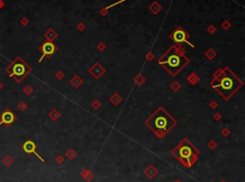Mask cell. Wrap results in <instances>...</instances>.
Segmentation results:
<instances>
[{
    "label": "cell",
    "instance_id": "cell-1",
    "mask_svg": "<svg viewBox=\"0 0 245 182\" xmlns=\"http://www.w3.org/2000/svg\"><path fill=\"white\" fill-rule=\"evenodd\" d=\"M210 86L218 93L224 100H229L243 86V81L229 67L219 68L213 73Z\"/></svg>",
    "mask_w": 245,
    "mask_h": 182
},
{
    "label": "cell",
    "instance_id": "cell-2",
    "mask_svg": "<svg viewBox=\"0 0 245 182\" xmlns=\"http://www.w3.org/2000/svg\"><path fill=\"white\" fill-rule=\"evenodd\" d=\"M186 51L181 46H172L158 58V64L172 76H176L188 64L190 59L186 56Z\"/></svg>",
    "mask_w": 245,
    "mask_h": 182
},
{
    "label": "cell",
    "instance_id": "cell-3",
    "mask_svg": "<svg viewBox=\"0 0 245 182\" xmlns=\"http://www.w3.org/2000/svg\"><path fill=\"white\" fill-rule=\"evenodd\" d=\"M145 125L154 133L158 138L162 139L177 125V120L167 112L164 107L160 106L145 120Z\"/></svg>",
    "mask_w": 245,
    "mask_h": 182
},
{
    "label": "cell",
    "instance_id": "cell-4",
    "mask_svg": "<svg viewBox=\"0 0 245 182\" xmlns=\"http://www.w3.org/2000/svg\"><path fill=\"white\" fill-rule=\"evenodd\" d=\"M198 153V150L187 138H184L177 145V147L172 150V155L187 167L192 166L195 163Z\"/></svg>",
    "mask_w": 245,
    "mask_h": 182
},
{
    "label": "cell",
    "instance_id": "cell-5",
    "mask_svg": "<svg viewBox=\"0 0 245 182\" xmlns=\"http://www.w3.org/2000/svg\"><path fill=\"white\" fill-rule=\"evenodd\" d=\"M7 72L10 77L15 78L18 82H20L32 72V68L22 58L18 57L7 68Z\"/></svg>",
    "mask_w": 245,
    "mask_h": 182
},
{
    "label": "cell",
    "instance_id": "cell-6",
    "mask_svg": "<svg viewBox=\"0 0 245 182\" xmlns=\"http://www.w3.org/2000/svg\"><path fill=\"white\" fill-rule=\"evenodd\" d=\"M170 38L174 42L175 45L177 46H182V44L187 43L189 44L190 47H195L189 41L190 35L186 31H185L182 27H178L173 31V32L170 35Z\"/></svg>",
    "mask_w": 245,
    "mask_h": 182
},
{
    "label": "cell",
    "instance_id": "cell-7",
    "mask_svg": "<svg viewBox=\"0 0 245 182\" xmlns=\"http://www.w3.org/2000/svg\"><path fill=\"white\" fill-rule=\"evenodd\" d=\"M39 51L41 52L42 55H41V57L39 58L38 62H41L43 58L45 57L49 58L54 55V53H56L57 51H58V46H57L56 44H54L52 41H45L44 43H42L40 46H39Z\"/></svg>",
    "mask_w": 245,
    "mask_h": 182
},
{
    "label": "cell",
    "instance_id": "cell-8",
    "mask_svg": "<svg viewBox=\"0 0 245 182\" xmlns=\"http://www.w3.org/2000/svg\"><path fill=\"white\" fill-rule=\"evenodd\" d=\"M16 115L13 113L9 109H7L0 115V125L4 124L6 127H9L11 124L13 123L16 120Z\"/></svg>",
    "mask_w": 245,
    "mask_h": 182
},
{
    "label": "cell",
    "instance_id": "cell-9",
    "mask_svg": "<svg viewBox=\"0 0 245 182\" xmlns=\"http://www.w3.org/2000/svg\"><path fill=\"white\" fill-rule=\"evenodd\" d=\"M22 149H23V151L26 153H35V155L38 156V157L40 159V160L43 162V158L41 157L40 155H38V153H36V145L35 144V142H33L32 140H27L25 143L23 144V146H22Z\"/></svg>",
    "mask_w": 245,
    "mask_h": 182
},
{
    "label": "cell",
    "instance_id": "cell-10",
    "mask_svg": "<svg viewBox=\"0 0 245 182\" xmlns=\"http://www.w3.org/2000/svg\"><path fill=\"white\" fill-rule=\"evenodd\" d=\"M3 163L6 165V166L9 167L13 163V160L12 157H10V156H6V157L3 159Z\"/></svg>",
    "mask_w": 245,
    "mask_h": 182
},
{
    "label": "cell",
    "instance_id": "cell-11",
    "mask_svg": "<svg viewBox=\"0 0 245 182\" xmlns=\"http://www.w3.org/2000/svg\"><path fill=\"white\" fill-rule=\"evenodd\" d=\"M4 5H5V4H4V2H3V0H0V10H1V9H2V8H3V7H4Z\"/></svg>",
    "mask_w": 245,
    "mask_h": 182
}]
</instances>
